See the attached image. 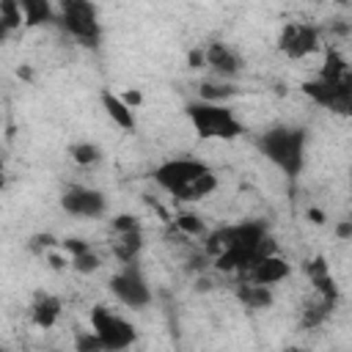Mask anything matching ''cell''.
I'll list each match as a JSON object with an SVG mask.
<instances>
[{
  "instance_id": "7402d4cb",
  "label": "cell",
  "mask_w": 352,
  "mask_h": 352,
  "mask_svg": "<svg viewBox=\"0 0 352 352\" xmlns=\"http://www.w3.org/2000/svg\"><path fill=\"white\" fill-rule=\"evenodd\" d=\"M231 94H234L231 85H217V82H204L201 88V99H209V102H226Z\"/></svg>"
},
{
  "instance_id": "ba28073f",
  "label": "cell",
  "mask_w": 352,
  "mask_h": 352,
  "mask_svg": "<svg viewBox=\"0 0 352 352\" xmlns=\"http://www.w3.org/2000/svg\"><path fill=\"white\" fill-rule=\"evenodd\" d=\"M305 96H311L319 107L336 110V113H349V102H352V80H341V82H324V80H311L302 82Z\"/></svg>"
},
{
  "instance_id": "ac0fdd59",
  "label": "cell",
  "mask_w": 352,
  "mask_h": 352,
  "mask_svg": "<svg viewBox=\"0 0 352 352\" xmlns=\"http://www.w3.org/2000/svg\"><path fill=\"white\" fill-rule=\"evenodd\" d=\"M69 157L74 160V165L80 168H91L102 160V148L94 143V140H77L69 146Z\"/></svg>"
},
{
  "instance_id": "6da1fadb",
  "label": "cell",
  "mask_w": 352,
  "mask_h": 352,
  "mask_svg": "<svg viewBox=\"0 0 352 352\" xmlns=\"http://www.w3.org/2000/svg\"><path fill=\"white\" fill-rule=\"evenodd\" d=\"M151 179L160 190H165L170 198L184 201V204L204 201L206 195L217 190L214 170L204 160H192V157H173V160L160 162Z\"/></svg>"
},
{
  "instance_id": "7a4b0ae2",
  "label": "cell",
  "mask_w": 352,
  "mask_h": 352,
  "mask_svg": "<svg viewBox=\"0 0 352 352\" xmlns=\"http://www.w3.org/2000/svg\"><path fill=\"white\" fill-rule=\"evenodd\" d=\"M258 151L275 165L280 168L289 179H297L302 165H305V146H308V132L302 126H292V124H280L267 129L258 140H256Z\"/></svg>"
},
{
  "instance_id": "e0dca14e",
  "label": "cell",
  "mask_w": 352,
  "mask_h": 352,
  "mask_svg": "<svg viewBox=\"0 0 352 352\" xmlns=\"http://www.w3.org/2000/svg\"><path fill=\"white\" fill-rule=\"evenodd\" d=\"M236 297L248 308H270L272 305V289L270 286H261V283H242L236 289Z\"/></svg>"
},
{
  "instance_id": "8992f818",
  "label": "cell",
  "mask_w": 352,
  "mask_h": 352,
  "mask_svg": "<svg viewBox=\"0 0 352 352\" xmlns=\"http://www.w3.org/2000/svg\"><path fill=\"white\" fill-rule=\"evenodd\" d=\"M110 292H113V297H116L121 305H126V308H132V311H140V308H146V305L151 302V289H148L143 272L135 267V261H126V264L110 278Z\"/></svg>"
},
{
  "instance_id": "f546056e",
  "label": "cell",
  "mask_w": 352,
  "mask_h": 352,
  "mask_svg": "<svg viewBox=\"0 0 352 352\" xmlns=\"http://www.w3.org/2000/svg\"><path fill=\"white\" fill-rule=\"evenodd\" d=\"M8 33H11V30H8V28H6V25H3V22H0V41H3V38H6V36H8Z\"/></svg>"
},
{
  "instance_id": "44dd1931",
  "label": "cell",
  "mask_w": 352,
  "mask_h": 352,
  "mask_svg": "<svg viewBox=\"0 0 352 352\" xmlns=\"http://www.w3.org/2000/svg\"><path fill=\"white\" fill-rule=\"evenodd\" d=\"M69 264L77 270V272H82V275H91V272H96L99 267H102V258L88 248L85 253H80V256H72L69 258Z\"/></svg>"
},
{
  "instance_id": "8fae6325",
  "label": "cell",
  "mask_w": 352,
  "mask_h": 352,
  "mask_svg": "<svg viewBox=\"0 0 352 352\" xmlns=\"http://www.w3.org/2000/svg\"><path fill=\"white\" fill-rule=\"evenodd\" d=\"M99 102H102L104 116H107L118 129H124V132H135V129H138L135 107H129V104L121 99V94H113V91L104 88V91L99 94Z\"/></svg>"
},
{
  "instance_id": "603a6c76",
  "label": "cell",
  "mask_w": 352,
  "mask_h": 352,
  "mask_svg": "<svg viewBox=\"0 0 352 352\" xmlns=\"http://www.w3.org/2000/svg\"><path fill=\"white\" fill-rule=\"evenodd\" d=\"M110 228H113V234H124V231H135V228H140V223H138L135 214H116L113 223H110Z\"/></svg>"
},
{
  "instance_id": "d6986e66",
  "label": "cell",
  "mask_w": 352,
  "mask_h": 352,
  "mask_svg": "<svg viewBox=\"0 0 352 352\" xmlns=\"http://www.w3.org/2000/svg\"><path fill=\"white\" fill-rule=\"evenodd\" d=\"M176 228H179L182 234H187V236H201V239L209 234L204 217H198L195 212H182V214L176 217Z\"/></svg>"
},
{
  "instance_id": "3957f363",
  "label": "cell",
  "mask_w": 352,
  "mask_h": 352,
  "mask_svg": "<svg viewBox=\"0 0 352 352\" xmlns=\"http://www.w3.org/2000/svg\"><path fill=\"white\" fill-rule=\"evenodd\" d=\"M184 116L198 138L204 140H236L245 132L242 118L226 102L195 99L184 104Z\"/></svg>"
},
{
  "instance_id": "4dcf8cb0",
  "label": "cell",
  "mask_w": 352,
  "mask_h": 352,
  "mask_svg": "<svg viewBox=\"0 0 352 352\" xmlns=\"http://www.w3.org/2000/svg\"><path fill=\"white\" fill-rule=\"evenodd\" d=\"M0 184H3V170H0Z\"/></svg>"
},
{
  "instance_id": "9c48e42d",
  "label": "cell",
  "mask_w": 352,
  "mask_h": 352,
  "mask_svg": "<svg viewBox=\"0 0 352 352\" xmlns=\"http://www.w3.org/2000/svg\"><path fill=\"white\" fill-rule=\"evenodd\" d=\"M60 206L74 214V217H102L107 209V201L99 190L94 187H82V184H72L63 190L60 195Z\"/></svg>"
},
{
  "instance_id": "5bb4252c",
  "label": "cell",
  "mask_w": 352,
  "mask_h": 352,
  "mask_svg": "<svg viewBox=\"0 0 352 352\" xmlns=\"http://www.w3.org/2000/svg\"><path fill=\"white\" fill-rule=\"evenodd\" d=\"M16 3L22 8L25 28H41V25H50L55 19L52 0H16Z\"/></svg>"
},
{
  "instance_id": "83f0119b",
  "label": "cell",
  "mask_w": 352,
  "mask_h": 352,
  "mask_svg": "<svg viewBox=\"0 0 352 352\" xmlns=\"http://www.w3.org/2000/svg\"><path fill=\"white\" fill-rule=\"evenodd\" d=\"M336 234H338L341 239H349V236H352V223H349V220H341L338 228H336Z\"/></svg>"
},
{
  "instance_id": "ffe728a7",
  "label": "cell",
  "mask_w": 352,
  "mask_h": 352,
  "mask_svg": "<svg viewBox=\"0 0 352 352\" xmlns=\"http://www.w3.org/2000/svg\"><path fill=\"white\" fill-rule=\"evenodd\" d=\"M0 22L8 28V30H16L25 25L22 19V8L16 0H0Z\"/></svg>"
},
{
  "instance_id": "52a82bcc",
  "label": "cell",
  "mask_w": 352,
  "mask_h": 352,
  "mask_svg": "<svg viewBox=\"0 0 352 352\" xmlns=\"http://www.w3.org/2000/svg\"><path fill=\"white\" fill-rule=\"evenodd\" d=\"M278 50L292 60L308 58L319 50V30L308 22H286L278 33Z\"/></svg>"
},
{
  "instance_id": "30bf717a",
  "label": "cell",
  "mask_w": 352,
  "mask_h": 352,
  "mask_svg": "<svg viewBox=\"0 0 352 352\" xmlns=\"http://www.w3.org/2000/svg\"><path fill=\"white\" fill-rule=\"evenodd\" d=\"M245 275H248L250 283H261V286H270L272 289L275 283H280V280H286L292 275V264L272 250V253H264L261 258H256L245 270Z\"/></svg>"
},
{
  "instance_id": "5b68a950",
  "label": "cell",
  "mask_w": 352,
  "mask_h": 352,
  "mask_svg": "<svg viewBox=\"0 0 352 352\" xmlns=\"http://www.w3.org/2000/svg\"><path fill=\"white\" fill-rule=\"evenodd\" d=\"M88 322H91V333L99 338V346L107 352H124L138 338L135 324L121 314L110 311L107 305H94L88 314Z\"/></svg>"
},
{
  "instance_id": "4fadbf2b",
  "label": "cell",
  "mask_w": 352,
  "mask_h": 352,
  "mask_svg": "<svg viewBox=\"0 0 352 352\" xmlns=\"http://www.w3.org/2000/svg\"><path fill=\"white\" fill-rule=\"evenodd\" d=\"M60 311H63V305H60V300H58L55 294L38 292L36 300H33V305H30V319H33L36 327L50 330V327H55V322L60 319Z\"/></svg>"
},
{
  "instance_id": "7c38bea8",
  "label": "cell",
  "mask_w": 352,
  "mask_h": 352,
  "mask_svg": "<svg viewBox=\"0 0 352 352\" xmlns=\"http://www.w3.org/2000/svg\"><path fill=\"white\" fill-rule=\"evenodd\" d=\"M204 55H206V66H212L220 77H231V74H236V72L242 69L239 55H236L228 44L214 41V44H209V47L204 50Z\"/></svg>"
},
{
  "instance_id": "484cf974",
  "label": "cell",
  "mask_w": 352,
  "mask_h": 352,
  "mask_svg": "<svg viewBox=\"0 0 352 352\" xmlns=\"http://www.w3.org/2000/svg\"><path fill=\"white\" fill-rule=\"evenodd\" d=\"M77 349H102V346H99V338L91 333V336H80L77 338Z\"/></svg>"
},
{
  "instance_id": "2e32d148",
  "label": "cell",
  "mask_w": 352,
  "mask_h": 352,
  "mask_svg": "<svg viewBox=\"0 0 352 352\" xmlns=\"http://www.w3.org/2000/svg\"><path fill=\"white\" fill-rule=\"evenodd\" d=\"M116 256L126 264V261H135L138 253L143 250V231L135 228V231H124V234H116Z\"/></svg>"
},
{
  "instance_id": "f1b7e54d",
  "label": "cell",
  "mask_w": 352,
  "mask_h": 352,
  "mask_svg": "<svg viewBox=\"0 0 352 352\" xmlns=\"http://www.w3.org/2000/svg\"><path fill=\"white\" fill-rule=\"evenodd\" d=\"M308 214H311V217H314V223H322V212H316V209H311V212H308Z\"/></svg>"
},
{
  "instance_id": "9a60e30c",
  "label": "cell",
  "mask_w": 352,
  "mask_h": 352,
  "mask_svg": "<svg viewBox=\"0 0 352 352\" xmlns=\"http://www.w3.org/2000/svg\"><path fill=\"white\" fill-rule=\"evenodd\" d=\"M319 80H324V82L349 80V63H346V58L338 50H327L324 52V63L319 69Z\"/></svg>"
},
{
  "instance_id": "cb8c5ba5",
  "label": "cell",
  "mask_w": 352,
  "mask_h": 352,
  "mask_svg": "<svg viewBox=\"0 0 352 352\" xmlns=\"http://www.w3.org/2000/svg\"><path fill=\"white\" fill-rule=\"evenodd\" d=\"M60 248H63V253H69V258H72V256H80V253H85L91 245H88L85 239L69 236V239H63V242H60Z\"/></svg>"
},
{
  "instance_id": "277c9868",
  "label": "cell",
  "mask_w": 352,
  "mask_h": 352,
  "mask_svg": "<svg viewBox=\"0 0 352 352\" xmlns=\"http://www.w3.org/2000/svg\"><path fill=\"white\" fill-rule=\"evenodd\" d=\"M58 22L82 47H99L102 22H99V11H96L94 0H60Z\"/></svg>"
},
{
  "instance_id": "4316f807",
  "label": "cell",
  "mask_w": 352,
  "mask_h": 352,
  "mask_svg": "<svg viewBox=\"0 0 352 352\" xmlns=\"http://www.w3.org/2000/svg\"><path fill=\"white\" fill-rule=\"evenodd\" d=\"M121 99L129 104V107H135L138 110V104L143 102V96H140V91H126V94H121Z\"/></svg>"
},
{
  "instance_id": "d4e9b609",
  "label": "cell",
  "mask_w": 352,
  "mask_h": 352,
  "mask_svg": "<svg viewBox=\"0 0 352 352\" xmlns=\"http://www.w3.org/2000/svg\"><path fill=\"white\" fill-rule=\"evenodd\" d=\"M187 66H190V69H201V66H206V55H204V50H192V52L187 55Z\"/></svg>"
}]
</instances>
